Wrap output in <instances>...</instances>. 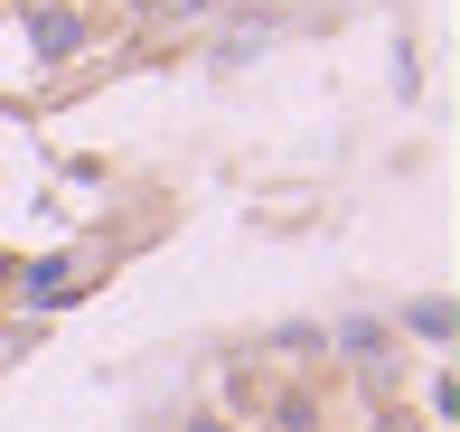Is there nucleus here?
<instances>
[{"label":"nucleus","mask_w":460,"mask_h":432,"mask_svg":"<svg viewBox=\"0 0 460 432\" xmlns=\"http://www.w3.org/2000/svg\"><path fill=\"white\" fill-rule=\"evenodd\" d=\"M394 329H404V339H423V348H451V301H442V292H432V301H404Z\"/></svg>","instance_id":"obj_3"},{"label":"nucleus","mask_w":460,"mask_h":432,"mask_svg":"<svg viewBox=\"0 0 460 432\" xmlns=\"http://www.w3.org/2000/svg\"><path fill=\"white\" fill-rule=\"evenodd\" d=\"M179 432H235V414H217V404H198V414H188Z\"/></svg>","instance_id":"obj_5"},{"label":"nucleus","mask_w":460,"mask_h":432,"mask_svg":"<svg viewBox=\"0 0 460 432\" xmlns=\"http://www.w3.org/2000/svg\"><path fill=\"white\" fill-rule=\"evenodd\" d=\"M339 357H358L367 376H394V329L385 320H348L339 329Z\"/></svg>","instance_id":"obj_2"},{"label":"nucleus","mask_w":460,"mask_h":432,"mask_svg":"<svg viewBox=\"0 0 460 432\" xmlns=\"http://www.w3.org/2000/svg\"><path fill=\"white\" fill-rule=\"evenodd\" d=\"M376 432H423V414H404V404H385V414H376Z\"/></svg>","instance_id":"obj_6"},{"label":"nucleus","mask_w":460,"mask_h":432,"mask_svg":"<svg viewBox=\"0 0 460 432\" xmlns=\"http://www.w3.org/2000/svg\"><path fill=\"white\" fill-rule=\"evenodd\" d=\"M29 48H38V66H75V57L94 48V19L66 10V0H38L29 10Z\"/></svg>","instance_id":"obj_1"},{"label":"nucleus","mask_w":460,"mask_h":432,"mask_svg":"<svg viewBox=\"0 0 460 432\" xmlns=\"http://www.w3.org/2000/svg\"><path fill=\"white\" fill-rule=\"evenodd\" d=\"M263 414H273V432H320V423H329V404L310 395V385H291V395H273Z\"/></svg>","instance_id":"obj_4"},{"label":"nucleus","mask_w":460,"mask_h":432,"mask_svg":"<svg viewBox=\"0 0 460 432\" xmlns=\"http://www.w3.org/2000/svg\"><path fill=\"white\" fill-rule=\"evenodd\" d=\"M170 10H207V0H170Z\"/></svg>","instance_id":"obj_7"}]
</instances>
